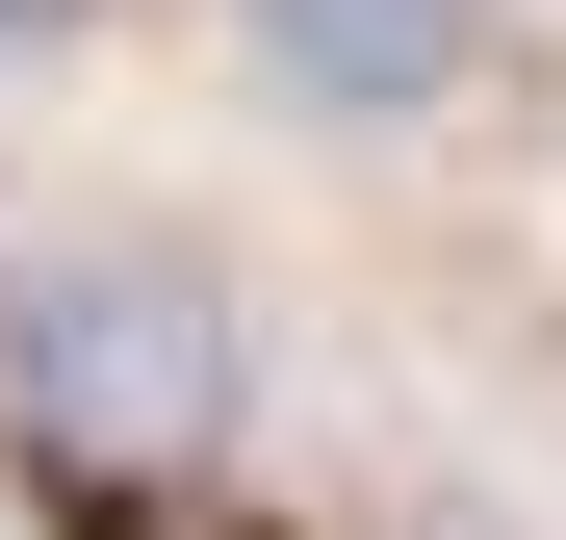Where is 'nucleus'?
I'll list each match as a JSON object with an SVG mask.
<instances>
[{"label": "nucleus", "instance_id": "obj_1", "mask_svg": "<svg viewBox=\"0 0 566 540\" xmlns=\"http://www.w3.org/2000/svg\"><path fill=\"white\" fill-rule=\"evenodd\" d=\"M0 360H27L52 464H104V489H155V464L232 437V309H207V257H52Z\"/></svg>", "mask_w": 566, "mask_h": 540}, {"label": "nucleus", "instance_id": "obj_2", "mask_svg": "<svg viewBox=\"0 0 566 540\" xmlns=\"http://www.w3.org/2000/svg\"><path fill=\"white\" fill-rule=\"evenodd\" d=\"M232 52H258V104H310V129H438L463 52H490V0H232Z\"/></svg>", "mask_w": 566, "mask_h": 540}, {"label": "nucleus", "instance_id": "obj_3", "mask_svg": "<svg viewBox=\"0 0 566 540\" xmlns=\"http://www.w3.org/2000/svg\"><path fill=\"white\" fill-rule=\"evenodd\" d=\"M0 27H52V0H0Z\"/></svg>", "mask_w": 566, "mask_h": 540}]
</instances>
